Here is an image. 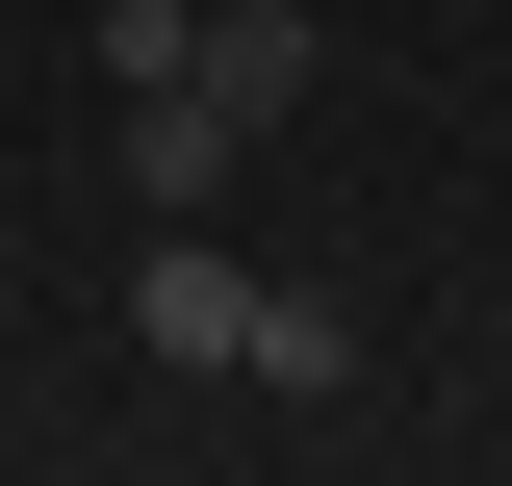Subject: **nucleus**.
<instances>
[{
    "mask_svg": "<svg viewBox=\"0 0 512 486\" xmlns=\"http://www.w3.org/2000/svg\"><path fill=\"white\" fill-rule=\"evenodd\" d=\"M128 333H154L180 384H231V359H256V282H231L205 231H154V256H128Z\"/></svg>",
    "mask_w": 512,
    "mask_h": 486,
    "instance_id": "f257e3e1",
    "label": "nucleus"
},
{
    "mask_svg": "<svg viewBox=\"0 0 512 486\" xmlns=\"http://www.w3.org/2000/svg\"><path fill=\"white\" fill-rule=\"evenodd\" d=\"M180 77H205L231 128H282V103H308V26H282V0H205V26H180Z\"/></svg>",
    "mask_w": 512,
    "mask_h": 486,
    "instance_id": "f03ea898",
    "label": "nucleus"
},
{
    "mask_svg": "<svg viewBox=\"0 0 512 486\" xmlns=\"http://www.w3.org/2000/svg\"><path fill=\"white\" fill-rule=\"evenodd\" d=\"M128 180H154V231H180V205L231 180V103H205V77H128Z\"/></svg>",
    "mask_w": 512,
    "mask_h": 486,
    "instance_id": "7ed1b4c3",
    "label": "nucleus"
}]
</instances>
